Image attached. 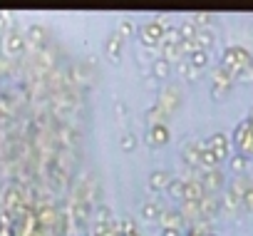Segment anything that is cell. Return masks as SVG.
<instances>
[{
  "instance_id": "6da1fadb",
  "label": "cell",
  "mask_w": 253,
  "mask_h": 236,
  "mask_svg": "<svg viewBox=\"0 0 253 236\" xmlns=\"http://www.w3.org/2000/svg\"><path fill=\"white\" fill-rule=\"evenodd\" d=\"M221 67H226L233 77H238L241 72H248L253 67V57L246 47L241 45H231L221 52Z\"/></svg>"
},
{
  "instance_id": "7a4b0ae2",
  "label": "cell",
  "mask_w": 253,
  "mask_h": 236,
  "mask_svg": "<svg viewBox=\"0 0 253 236\" xmlns=\"http://www.w3.org/2000/svg\"><path fill=\"white\" fill-rule=\"evenodd\" d=\"M35 216H38L45 236H62L65 219H62V211L57 206H52V204H35Z\"/></svg>"
},
{
  "instance_id": "3957f363",
  "label": "cell",
  "mask_w": 253,
  "mask_h": 236,
  "mask_svg": "<svg viewBox=\"0 0 253 236\" xmlns=\"http://www.w3.org/2000/svg\"><path fill=\"white\" fill-rule=\"evenodd\" d=\"M164 33H167L164 18H154V20H149V23H144V25L139 28V43H142L144 47H157V45H162Z\"/></svg>"
},
{
  "instance_id": "277c9868",
  "label": "cell",
  "mask_w": 253,
  "mask_h": 236,
  "mask_svg": "<svg viewBox=\"0 0 253 236\" xmlns=\"http://www.w3.org/2000/svg\"><path fill=\"white\" fill-rule=\"evenodd\" d=\"M25 50V33H20L18 28H8L3 33V57L13 60Z\"/></svg>"
},
{
  "instance_id": "5b68a950",
  "label": "cell",
  "mask_w": 253,
  "mask_h": 236,
  "mask_svg": "<svg viewBox=\"0 0 253 236\" xmlns=\"http://www.w3.org/2000/svg\"><path fill=\"white\" fill-rule=\"evenodd\" d=\"M13 226H15V236H45L42 234V226H40V221L35 216V209H30L20 219H15Z\"/></svg>"
},
{
  "instance_id": "8992f818",
  "label": "cell",
  "mask_w": 253,
  "mask_h": 236,
  "mask_svg": "<svg viewBox=\"0 0 253 236\" xmlns=\"http://www.w3.org/2000/svg\"><path fill=\"white\" fill-rule=\"evenodd\" d=\"M204 147H206L209 152H213V157L218 159V164L231 154V142H228V137H226L223 132H216V135L206 137V140H204Z\"/></svg>"
},
{
  "instance_id": "52a82bcc",
  "label": "cell",
  "mask_w": 253,
  "mask_h": 236,
  "mask_svg": "<svg viewBox=\"0 0 253 236\" xmlns=\"http://www.w3.org/2000/svg\"><path fill=\"white\" fill-rule=\"evenodd\" d=\"M233 75L226 70V67H216L213 70V75H211V82H213V87H211V92H213V97H223L228 90H231V85H233Z\"/></svg>"
},
{
  "instance_id": "ba28073f",
  "label": "cell",
  "mask_w": 253,
  "mask_h": 236,
  "mask_svg": "<svg viewBox=\"0 0 253 236\" xmlns=\"http://www.w3.org/2000/svg\"><path fill=\"white\" fill-rule=\"evenodd\" d=\"M47 40H50V33H47L45 25H30L28 33H25V47H30L35 52H40Z\"/></svg>"
},
{
  "instance_id": "9c48e42d",
  "label": "cell",
  "mask_w": 253,
  "mask_h": 236,
  "mask_svg": "<svg viewBox=\"0 0 253 236\" xmlns=\"http://www.w3.org/2000/svg\"><path fill=\"white\" fill-rule=\"evenodd\" d=\"M196 179L201 182V187L206 189V194H213V191H218V189L223 187V174H221L218 169H206V172H201Z\"/></svg>"
},
{
  "instance_id": "30bf717a",
  "label": "cell",
  "mask_w": 253,
  "mask_h": 236,
  "mask_svg": "<svg viewBox=\"0 0 253 236\" xmlns=\"http://www.w3.org/2000/svg\"><path fill=\"white\" fill-rule=\"evenodd\" d=\"M159 224H162V229H184V216L179 214V209H162L159 211V219H157Z\"/></svg>"
},
{
  "instance_id": "8fae6325",
  "label": "cell",
  "mask_w": 253,
  "mask_h": 236,
  "mask_svg": "<svg viewBox=\"0 0 253 236\" xmlns=\"http://www.w3.org/2000/svg\"><path fill=\"white\" fill-rule=\"evenodd\" d=\"M157 104H159V107H164V112H167V114H171V112L179 107V90H176V87H171V85H169V87H164V90H162V94H159V102H157Z\"/></svg>"
},
{
  "instance_id": "7c38bea8",
  "label": "cell",
  "mask_w": 253,
  "mask_h": 236,
  "mask_svg": "<svg viewBox=\"0 0 253 236\" xmlns=\"http://www.w3.org/2000/svg\"><path fill=\"white\" fill-rule=\"evenodd\" d=\"M206 196V189L201 187L199 179H184V199L181 201H201Z\"/></svg>"
},
{
  "instance_id": "4fadbf2b",
  "label": "cell",
  "mask_w": 253,
  "mask_h": 236,
  "mask_svg": "<svg viewBox=\"0 0 253 236\" xmlns=\"http://www.w3.org/2000/svg\"><path fill=\"white\" fill-rule=\"evenodd\" d=\"M147 142H149L152 147H164V144L169 142V130H167V125H149Z\"/></svg>"
},
{
  "instance_id": "5bb4252c",
  "label": "cell",
  "mask_w": 253,
  "mask_h": 236,
  "mask_svg": "<svg viewBox=\"0 0 253 236\" xmlns=\"http://www.w3.org/2000/svg\"><path fill=\"white\" fill-rule=\"evenodd\" d=\"M122 45H124V40H122V35L114 30L109 38H107V43H104V50H107V57L112 60V62H117L119 60V52H122Z\"/></svg>"
},
{
  "instance_id": "9a60e30c",
  "label": "cell",
  "mask_w": 253,
  "mask_h": 236,
  "mask_svg": "<svg viewBox=\"0 0 253 236\" xmlns=\"http://www.w3.org/2000/svg\"><path fill=\"white\" fill-rule=\"evenodd\" d=\"M218 206H221V199L216 196V194H206L201 201H199V211H201V219H206V216H213L216 211H218Z\"/></svg>"
},
{
  "instance_id": "2e32d148",
  "label": "cell",
  "mask_w": 253,
  "mask_h": 236,
  "mask_svg": "<svg viewBox=\"0 0 253 236\" xmlns=\"http://www.w3.org/2000/svg\"><path fill=\"white\" fill-rule=\"evenodd\" d=\"M194 43L199 45V50H206V52H209V50L213 47V43H216V35H213L209 28H199V30H196Z\"/></svg>"
},
{
  "instance_id": "e0dca14e",
  "label": "cell",
  "mask_w": 253,
  "mask_h": 236,
  "mask_svg": "<svg viewBox=\"0 0 253 236\" xmlns=\"http://www.w3.org/2000/svg\"><path fill=\"white\" fill-rule=\"evenodd\" d=\"M204 149V142H189L186 147H184V162L189 164V167H199V152Z\"/></svg>"
},
{
  "instance_id": "ac0fdd59",
  "label": "cell",
  "mask_w": 253,
  "mask_h": 236,
  "mask_svg": "<svg viewBox=\"0 0 253 236\" xmlns=\"http://www.w3.org/2000/svg\"><path fill=\"white\" fill-rule=\"evenodd\" d=\"M169 172L167 169H154L152 174H149V189H157V191H162V189H167V184H169Z\"/></svg>"
},
{
  "instance_id": "d6986e66",
  "label": "cell",
  "mask_w": 253,
  "mask_h": 236,
  "mask_svg": "<svg viewBox=\"0 0 253 236\" xmlns=\"http://www.w3.org/2000/svg\"><path fill=\"white\" fill-rule=\"evenodd\" d=\"M186 62L199 72V70H204V67L209 65V52H206V50H196V52H191V55L186 57Z\"/></svg>"
},
{
  "instance_id": "ffe728a7",
  "label": "cell",
  "mask_w": 253,
  "mask_h": 236,
  "mask_svg": "<svg viewBox=\"0 0 253 236\" xmlns=\"http://www.w3.org/2000/svg\"><path fill=\"white\" fill-rule=\"evenodd\" d=\"M167 112H164V107H159V104H152L149 107V112H147V120H149V125H164V120H167Z\"/></svg>"
},
{
  "instance_id": "44dd1931",
  "label": "cell",
  "mask_w": 253,
  "mask_h": 236,
  "mask_svg": "<svg viewBox=\"0 0 253 236\" xmlns=\"http://www.w3.org/2000/svg\"><path fill=\"white\" fill-rule=\"evenodd\" d=\"M119 229H122V236H142L132 216H122L119 219Z\"/></svg>"
},
{
  "instance_id": "7402d4cb",
  "label": "cell",
  "mask_w": 253,
  "mask_h": 236,
  "mask_svg": "<svg viewBox=\"0 0 253 236\" xmlns=\"http://www.w3.org/2000/svg\"><path fill=\"white\" fill-rule=\"evenodd\" d=\"M171 199H184V179H169V184H167V189H164Z\"/></svg>"
},
{
  "instance_id": "603a6c76",
  "label": "cell",
  "mask_w": 253,
  "mask_h": 236,
  "mask_svg": "<svg viewBox=\"0 0 253 236\" xmlns=\"http://www.w3.org/2000/svg\"><path fill=\"white\" fill-rule=\"evenodd\" d=\"M0 236H15V226H13V219L0 209Z\"/></svg>"
},
{
  "instance_id": "cb8c5ba5",
  "label": "cell",
  "mask_w": 253,
  "mask_h": 236,
  "mask_svg": "<svg viewBox=\"0 0 253 236\" xmlns=\"http://www.w3.org/2000/svg\"><path fill=\"white\" fill-rule=\"evenodd\" d=\"M196 30H199V28H196L191 20H184V23L176 28V33H179L181 40H194V38H196Z\"/></svg>"
},
{
  "instance_id": "d4e9b609",
  "label": "cell",
  "mask_w": 253,
  "mask_h": 236,
  "mask_svg": "<svg viewBox=\"0 0 253 236\" xmlns=\"http://www.w3.org/2000/svg\"><path fill=\"white\" fill-rule=\"evenodd\" d=\"M169 70H171V62H167L164 57H157V60H154V65H152V72H154L157 77H162V80L169 75Z\"/></svg>"
},
{
  "instance_id": "484cf974",
  "label": "cell",
  "mask_w": 253,
  "mask_h": 236,
  "mask_svg": "<svg viewBox=\"0 0 253 236\" xmlns=\"http://www.w3.org/2000/svg\"><path fill=\"white\" fill-rule=\"evenodd\" d=\"M189 20H191L196 28H209V25L213 23V15H211V13H194Z\"/></svg>"
},
{
  "instance_id": "4316f807",
  "label": "cell",
  "mask_w": 253,
  "mask_h": 236,
  "mask_svg": "<svg viewBox=\"0 0 253 236\" xmlns=\"http://www.w3.org/2000/svg\"><path fill=\"white\" fill-rule=\"evenodd\" d=\"M228 164H231L233 172H246V167H248V157H243V154H233V157H228Z\"/></svg>"
},
{
  "instance_id": "83f0119b",
  "label": "cell",
  "mask_w": 253,
  "mask_h": 236,
  "mask_svg": "<svg viewBox=\"0 0 253 236\" xmlns=\"http://www.w3.org/2000/svg\"><path fill=\"white\" fill-rule=\"evenodd\" d=\"M159 211H162V209H159L157 204H152V201H147V204L142 206V216H144L147 221H157V219H159Z\"/></svg>"
},
{
  "instance_id": "f1b7e54d",
  "label": "cell",
  "mask_w": 253,
  "mask_h": 236,
  "mask_svg": "<svg viewBox=\"0 0 253 236\" xmlns=\"http://www.w3.org/2000/svg\"><path fill=\"white\" fill-rule=\"evenodd\" d=\"M117 33L122 35V40H126V38H129V35L134 33V23H132V20H122V23H119V28H117Z\"/></svg>"
},
{
  "instance_id": "f546056e",
  "label": "cell",
  "mask_w": 253,
  "mask_h": 236,
  "mask_svg": "<svg viewBox=\"0 0 253 236\" xmlns=\"http://www.w3.org/2000/svg\"><path fill=\"white\" fill-rule=\"evenodd\" d=\"M241 206H246L248 211H253V187H248L243 191V199H241Z\"/></svg>"
},
{
  "instance_id": "4dcf8cb0",
  "label": "cell",
  "mask_w": 253,
  "mask_h": 236,
  "mask_svg": "<svg viewBox=\"0 0 253 236\" xmlns=\"http://www.w3.org/2000/svg\"><path fill=\"white\" fill-rule=\"evenodd\" d=\"M134 144H137V137H134V135H124V137H122V149H124V152H129Z\"/></svg>"
},
{
  "instance_id": "1f68e13d",
  "label": "cell",
  "mask_w": 253,
  "mask_h": 236,
  "mask_svg": "<svg viewBox=\"0 0 253 236\" xmlns=\"http://www.w3.org/2000/svg\"><path fill=\"white\" fill-rule=\"evenodd\" d=\"M10 13H0V33H5L8 28H10Z\"/></svg>"
},
{
  "instance_id": "d6a6232c",
  "label": "cell",
  "mask_w": 253,
  "mask_h": 236,
  "mask_svg": "<svg viewBox=\"0 0 253 236\" xmlns=\"http://www.w3.org/2000/svg\"><path fill=\"white\" fill-rule=\"evenodd\" d=\"M162 236H184L179 229H162Z\"/></svg>"
},
{
  "instance_id": "836d02e7",
  "label": "cell",
  "mask_w": 253,
  "mask_h": 236,
  "mask_svg": "<svg viewBox=\"0 0 253 236\" xmlns=\"http://www.w3.org/2000/svg\"><path fill=\"white\" fill-rule=\"evenodd\" d=\"M248 122H253V109H251V114H248Z\"/></svg>"
},
{
  "instance_id": "e575fe53",
  "label": "cell",
  "mask_w": 253,
  "mask_h": 236,
  "mask_svg": "<svg viewBox=\"0 0 253 236\" xmlns=\"http://www.w3.org/2000/svg\"><path fill=\"white\" fill-rule=\"evenodd\" d=\"M204 236H216V234H211V231H206V234H204Z\"/></svg>"
}]
</instances>
